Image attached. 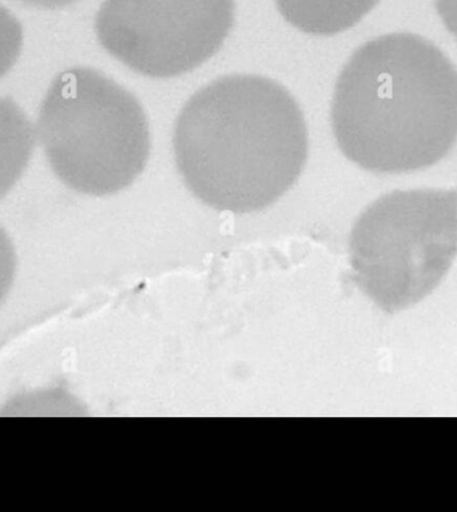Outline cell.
Segmentation results:
<instances>
[{
    "label": "cell",
    "instance_id": "cell-1",
    "mask_svg": "<svg viewBox=\"0 0 457 512\" xmlns=\"http://www.w3.org/2000/svg\"><path fill=\"white\" fill-rule=\"evenodd\" d=\"M178 172L221 212L252 213L284 196L308 158V130L293 95L260 75H228L198 90L174 129Z\"/></svg>",
    "mask_w": 457,
    "mask_h": 512
},
{
    "label": "cell",
    "instance_id": "cell-2",
    "mask_svg": "<svg viewBox=\"0 0 457 512\" xmlns=\"http://www.w3.org/2000/svg\"><path fill=\"white\" fill-rule=\"evenodd\" d=\"M331 117L337 145L360 168H429L457 142L456 67L419 35L373 39L341 71Z\"/></svg>",
    "mask_w": 457,
    "mask_h": 512
},
{
    "label": "cell",
    "instance_id": "cell-3",
    "mask_svg": "<svg viewBox=\"0 0 457 512\" xmlns=\"http://www.w3.org/2000/svg\"><path fill=\"white\" fill-rule=\"evenodd\" d=\"M38 136L55 176L75 192L110 196L133 184L150 156V130L138 99L87 67L51 83Z\"/></svg>",
    "mask_w": 457,
    "mask_h": 512
},
{
    "label": "cell",
    "instance_id": "cell-4",
    "mask_svg": "<svg viewBox=\"0 0 457 512\" xmlns=\"http://www.w3.org/2000/svg\"><path fill=\"white\" fill-rule=\"evenodd\" d=\"M360 288L395 313L427 297L457 254V190H397L364 210L351 234Z\"/></svg>",
    "mask_w": 457,
    "mask_h": 512
},
{
    "label": "cell",
    "instance_id": "cell-5",
    "mask_svg": "<svg viewBox=\"0 0 457 512\" xmlns=\"http://www.w3.org/2000/svg\"><path fill=\"white\" fill-rule=\"evenodd\" d=\"M233 25V0H105L95 33L135 73L172 78L212 58Z\"/></svg>",
    "mask_w": 457,
    "mask_h": 512
},
{
    "label": "cell",
    "instance_id": "cell-6",
    "mask_svg": "<svg viewBox=\"0 0 457 512\" xmlns=\"http://www.w3.org/2000/svg\"><path fill=\"white\" fill-rule=\"evenodd\" d=\"M379 0H276L286 22L305 34L344 33L375 9Z\"/></svg>",
    "mask_w": 457,
    "mask_h": 512
},
{
    "label": "cell",
    "instance_id": "cell-7",
    "mask_svg": "<svg viewBox=\"0 0 457 512\" xmlns=\"http://www.w3.org/2000/svg\"><path fill=\"white\" fill-rule=\"evenodd\" d=\"M34 150L33 126L13 98H0V198L29 166Z\"/></svg>",
    "mask_w": 457,
    "mask_h": 512
},
{
    "label": "cell",
    "instance_id": "cell-8",
    "mask_svg": "<svg viewBox=\"0 0 457 512\" xmlns=\"http://www.w3.org/2000/svg\"><path fill=\"white\" fill-rule=\"evenodd\" d=\"M23 46L21 22L5 7L0 6V78L9 73Z\"/></svg>",
    "mask_w": 457,
    "mask_h": 512
},
{
    "label": "cell",
    "instance_id": "cell-9",
    "mask_svg": "<svg viewBox=\"0 0 457 512\" xmlns=\"http://www.w3.org/2000/svg\"><path fill=\"white\" fill-rule=\"evenodd\" d=\"M17 273V253L13 241L6 230L0 226V304L11 291Z\"/></svg>",
    "mask_w": 457,
    "mask_h": 512
},
{
    "label": "cell",
    "instance_id": "cell-10",
    "mask_svg": "<svg viewBox=\"0 0 457 512\" xmlns=\"http://www.w3.org/2000/svg\"><path fill=\"white\" fill-rule=\"evenodd\" d=\"M436 9L444 25L457 38V0H436Z\"/></svg>",
    "mask_w": 457,
    "mask_h": 512
},
{
    "label": "cell",
    "instance_id": "cell-11",
    "mask_svg": "<svg viewBox=\"0 0 457 512\" xmlns=\"http://www.w3.org/2000/svg\"><path fill=\"white\" fill-rule=\"evenodd\" d=\"M22 2L29 3V5L45 7V9H58V7H65L77 0H22Z\"/></svg>",
    "mask_w": 457,
    "mask_h": 512
}]
</instances>
